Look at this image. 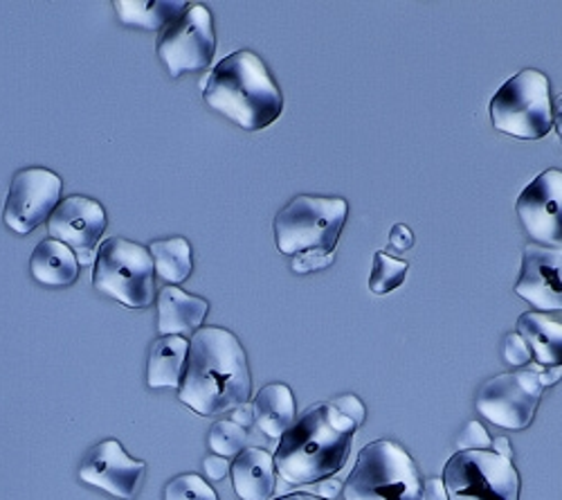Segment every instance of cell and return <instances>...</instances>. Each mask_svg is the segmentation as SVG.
<instances>
[{"mask_svg": "<svg viewBox=\"0 0 562 500\" xmlns=\"http://www.w3.org/2000/svg\"><path fill=\"white\" fill-rule=\"evenodd\" d=\"M542 399L538 377L525 368L488 379L475 399L477 411L495 426L508 431H525L531 426Z\"/></svg>", "mask_w": 562, "mask_h": 500, "instance_id": "cell-10", "label": "cell"}, {"mask_svg": "<svg viewBox=\"0 0 562 500\" xmlns=\"http://www.w3.org/2000/svg\"><path fill=\"white\" fill-rule=\"evenodd\" d=\"M491 435L480 422H468L457 437L459 451H491Z\"/></svg>", "mask_w": 562, "mask_h": 500, "instance_id": "cell-27", "label": "cell"}, {"mask_svg": "<svg viewBox=\"0 0 562 500\" xmlns=\"http://www.w3.org/2000/svg\"><path fill=\"white\" fill-rule=\"evenodd\" d=\"M390 244L396 248V251H409L414 246V235L412 231L407 229V225L398 223L392 229V235H390Z\"/></svg>", "mask_w": 562, "mask_h": 500, "instance_id": "cell-33", "label": "cell"}, {"mask_svg": "<svg viewBox=\"0 0 562 500\" xmlns=\"http://www.w3.org/2000/svg\"><path fill=\"white\" fill-rule=\"evenodd\" d=\"M207 444H210L214 456H221L225 460L237 458L241 451L248 448V431L229 420H221L210 429Z\"/></svg>", "mask_w": 562, "mask_h": 500, "instance_id": "cell-25", "label": "cell"}, {"mask_svg": "<svg viewBox=\"0 0 562 500\" xmlns=\"http://www.w3.org/2000/svg\"><path fill=\"white\" fill-rule=\"evenodd\" d=\"M205 104L246 131H261L284 111V96L252 51L227 55L203 81Z\"/></svg>", "mask_w": 562, "mask_h": 500, "instance_id": "cell-3", "label": "cell"}, {"mask_svg": "<svg viewBox=\"0 0 562 500\" xmlns=\"http://www.w3.org/2000/svg\"><path fill=\"white\" fill-rule=\"evenodd\" d=\"M61 201L59 174L27 167L14 174L3 210V221L16 235H30L43 221H48Z\"/></svg>", "mask_w": 562, "mask_h": 500, "instance_id": "cell-11", "label": "cell"}, {"mask_svg": "<svg viewBox=\"0 0 562 500\" xmlns=\"http://www.w3.org/2000/svg\"><path fill=\"white\" fill-rule=\"evenodd\" d=\"M336 411H340L345 418H349L356 426H360L367 418V411H364V403L356 397V395H342V397H336L329 401Z\"/></svg>", "mask_w": 562, "mask_h": 500, "instance_id": "cell-30", "label": "cell"}, {"mask_svg": "<svg viewBox=\"0 0 562 500\" xmlns=\"http://www.w3.org/2000/svg\"><path fill=\"white\" fill-rule=\"evenodd\" d=\"M92 285L100 293L128 309L154 304L156 268L149 248L124 237H109L98 248Z\"/></svg>", "mask_w": 562, "mask_h": 500, "instance_id": "cell-7", "label": "cell"}, {"mask_svg": "<svg viewBox=\"0 0 562 500\" xmlns=\"http://www.w3.org/2000/svg\"><path fill=\"white\" fill-rule=\"evenodd\" d=\"M229 422H234V424L241 426V429H248V426H252V422H255L252 405L244 403V405H239V408H234V411H232V418H229Z\"/></svg>", "mask_w": 562, "mask_h": 500, "instance_id": "cell-35", "label": "cell"}, {"mask_svg": "<svg viewBox=\"0 0 562 500\" xmlns=\"http://www.w3.org/2000/svg\"><path fill=\"white\" fill-rule=\"evenodd\" d=\"M407 268H409L407 262L396 259L387 253L373 255V268H371V276H369L371 293L385 296V293H392L394 289H398L405 282Z\"/></svg>", "mask_w": 562, "mask_h": 500, "instance_id": "cell-24", "label": "cell"}, {"mask_svg": "<svg viewBox=\"0 0 562 500\" xmlns=\"http://www.w3.org/2000/svg\"><path fill=\"white\" fill-rule=\"evenodd\" d=\"M493 126L520 141H540L553 126L551 84L544 73L525 68L491 100Z\"/></svg>", "mask_w": 562, "mask_h": 500, "instance_id": "cell-6", "label": "cell"}, {"mask_svg": "<svg viewBox=\"0 0 562 500\" xmlns=\"http://www.w3.org/2000/svg\"><path fill=\"white\" fill-rule=\"evenodd\" d=\"M252 413L257 429L270 437L281 440L293 424H295V397L293 390L284 384H270L261 388L252 401Z\"/></svg>", "mask_w": 562, "mask_h": 500, "instance_id": "cell-18", "label": "cell"}, {"mask_svg": "<svg viewBox=\"0 0 562 500\" xmlns=\"http://www.w3.org/2000/svg\"><path fill=\"white\" fill-rule=\"evenodd\" d=\"M356 424L331 403H315L284 433L272 456L289 485H313L338 474L351 451Z\"/></svg>", "mask_w": 562, "mask_h": 500, "instance_id": "cell-2", "label": "cell"}, {"mask_svg": "<svg viewBox=\"0 0 562 500\" xmlns=\"http://www.w3.org/2000/svg\"><path fill=\"white\" fill-rule=\"evenodd\" d=\"M491 446H493V453H497V456H502L506 460H513V448H510V442L506 437H495Z\"/></svg>", "mask_w": 562, "mask_h": 500, "instance_id": "cell-37", "label": "cell"}, {"mask_svg": "<svg viewBox=\"0 0 562 500\" xmlns=\"http://www.w3.org/2000/svg\"><path fill=\"white\" fill-rule=\"evenodd\" d=\"M252 392L248 356L239 338L223 327H201L190 338L178 399L203 418L232 413Z\"/></svg>", "mask_w": 562, "mask_h": 500, "instance_id": "cell-1", "label": "cell"}, {"mask_svg": "<svg viewBox=\"0 0 562 500\" xmlns=\"http://www.w3.org/2000/svg\"><path fill=\"white\" fill-rule=\"evenodd\" d=\"M165 500H218V496L201 476L182 474L167 485Z\"/></svg>", "mask_w": 562, "mask_h": 500, "instance_id": "cell-26", "label": "cell"}, {"mask_svg": "<svg viewBox=\"0 0 562 500\" xmlns=\"http://www.w3.org/2000/svg\"><path fill=\"white\" fill-rule=\"evenodd\" d=\"M347 216L349 203L345 199L300 195L274 216L277 248L291 257L311 251L336 253Z\"/></svg>", "mask_w": 562, "mask_h": 500, "instance_id": "cell-5", "label": "cell"}, {"mask_svg": "<svg viewBox=\"0 0 562 500\" xmlns=\"http://www.w3.org/2000/svg\"><path fill=\"white\" fill-rule=\"evenodd\" d=\"M158 334L160 336H194L205 315L210 302L199 296H190L180 287H165L158 293Z\"/></svg>", "mask_w": 562, "mask_h": 500, "instance_id": "cell-16", "label": "cell"}, {"mask_svg": "<svg viewBox=\"0 0 562 500\" xmlns=\"http://www.w3.org/2000/svg\"><path fill=\"white\" fill-rule=\"evenodd\" d=\"M553 124H555V131H558V138L562 143V96L558 98V104L553 109Z\"/></svg>", "mask_w": 562, "mask_h": 500, "instance_id": "cell-38", "label": "cell"}, {"mask_svg": "<svg viewBox=\"0 0 562 500\" xmlns=\"http://www.w3.org/2000/svg\"><path fill=\"white\" fill-rule=\"evenodd\" d=\"M515 293L536 311H562V244H529L522 253V268Z\"/></svg>", "mask_w": 562, "mask_h": 500, "instance_id": "cell-15", "label": "cell"}, {"mask_svg": "<svg viewBox=\"0 0 562 500\" xmlns=\"http://www.w3.org/2000/svg\"><path fill=\"white\" fill-rule=\"evenodd\" d=\"M117 16L124 25L145 27V30H165L171 21H176L187 3H171V0H117L115 3Z\"/></svg>", "mask_w": 562, "mask_h": 500, "instance_id": "cell-22", "label": "cell"}, {"mask_svg": "<svg viewBox=\"0 0 562 500\" xmlns=\"http://www.w3.org/2000/svg\"><path fill=\"white\" fill-rule=\"evenodd\" d=\"M342 493L345 500H424V478L401 444L379 440L360 451Z\"/></svg>", "mask_w": 562, "mask_h": 500, "instance_id": "cell-4", "label": "cell"}, {"mask_svg": "<svg viewBox=\"0 0 562 500\" xmlns=\"http://www.w3.org/2000/svg\"><path fill=\"white\" fill-rule=\"evenodd\" d=\"M527 368L538 377L542 388L544 386H553V384H558L562 379V368L560 366H540V363L533 360V363H529Z\"/></svg>", "mask_w": 562, "mask_h": 500, "instance_id": "cell-31", "label": "cell"}, {"mask_svg": "<svg viewBox=\"0 0 562 500\" xmlns=\"http://www.w3.org/2000/svg\"><path fill=\"white\" fill-rule=\"evenodd\" d=\"M30 270H32V278L38 285L64 289V287H70L77 282L79 262L66 244L48 237V240H43L36 246V251L32 253Z\"/></svg>", "mask_w": 562, "mask_h": 500, "instance_id": "cell-19", "label": "cell"}, {"mask_svg": "<svg viewBox=\"0 0 562 500\" xmlns=\"http://www.w3.org/2000/svg\"><path fill=\"white\" fill-rule=\"evenodd\" d=\"M518 334L531 347L536 363L562 368V323L540 311H527L518 321Z\"/></svg>", "mask_w": 562, "mask_h": 500, "instance_id": "cell-21", "label": "cell"}, {"mask_svg": "<svg viewBox=\"0 0 562 500\" xmlns=\"http://www.w3.org/2000/svg\"><path fill=\"white\" fill-rule=\"evenodd\" d=\"M147 465L131 458L117 440H104L79 465V480L115 498L133 500L143 489Z\"/></svg>", "mask_w": 562, "mask_h": 500, "instance_id": "cell-13", "label": "cell"}, {"mask_svg": "<svg viewBox=\"0 0 562 500\" xmlns=\"http://www.w3.org/2000/svg\"><path fill=\"white\" fill-rule=\"evenodd\" d=\"M156 276L171 287L184 282L192 276V246L184 237L158 240L149 246Z\"/></svg>", "mask_w": 562, "mask_h": 500, "instance_id": "cell-23", "label": "cell"}, {"mask_svg": "<svg viewBox=\"0 0 562 500\" xmlns=\"http://www.w3.org/2000/svg\"><path fill=\"white\" fill-rule=\"evenodd\" d=\"M203 469H205L210 480L218 482V480H223L229 474V463L225 458H221V456H210V458H205Z\"/></svg>", "mask_w": 562, "mask_h": 500, "instance_id": "cell-32", "label": "cell"}, {"mask_svg": "<svg viewBox=\"0 0 562 500\" xmlns=\"http://www.w3.org/2000/svg\"><path fill=\"white\" fill-rule=\"evenodd\" d=\"M274 500H324V498H315V496H306V493H291V496H281Z\"/></svg>", "mask_w": 562, "mask_h": 500, "instance_id": "cell-39", "label": "cell"}, {"mask_svg": "<svg viewBox=\"0 0 562 500\" xmlns=\"http://www.w3.org/2000/svg\"><path fill=\"white\" fill-rule=\"evenodd\" d=\"M424 500H448V491L441 478L424 480Z\"/></svg>", "mask_w": 562, "mask_h": 500, "instance_id": "cell-34", "label": "cell"}, {"mask_svg": "<svg viewBox=\"0 0 562 500\" xmlns=\"http://www.w3.org/2000/svg\"><path fill=\"white\" fill-rule=\"evenodd\" d=\"M190 354V341L182 336H160L149 354V388H180Z\"/></svg>", "mask_w": 562, "mask_h": 500, "instance_id": "cell-20", "label": "cell"}, {"mask_svg": "<svg viewBox=\"0 0 562 500\" xmlns=\"http://www.w3.org/2000/svg\"><path fill=\"white\" fill-rule=\"evenodd\" d=\"M527 235L540 246L562 244V171L547 169L536 176L515 203Z\"/></svg>", "mask_w": 562, "mask_h": 500, "instance_id": "cell-14", "label": "cell"}, {"mask_svg": "<svg viewBox=\"0 0 562 500\" xmlns=\"http://www.w3.org/2000/svg\"><path fill=\"white\" fill-rule=\"evenodd\" d=\"M274 471L268 451L248 446L229 465L234 493L241 500H270L274 491Z\"/></svg>", "mask_w": 562, "mask_h": 500, "instance_id": "cell-17", "label": "cell"}, {"mask_svg": "<svg viewBox=\"0 0 562 500\" xmlns=\"http://www.w3.org/2000/svg\"><path fill=\"white\" fill-rule=\"evenodd\" d=\"M336 259V253H322V251H311L293 257V270L295 273H315L322 268H329Z\"/></svg>", "mask_w": 562, "mask_h": 500, "instance_id": "cell-29", "label": "cell"}, {"mask_svg": "<svg viewBox=\"0 0 562 500\" xmlns=\"http://www.w3.org/2000/svg\"><path fill=\"white\" fill-rule=\"evenodd\" d=\"M448 500H520V476L493 451H459L446 463Z\"/></svg>", "mask_w": 562, "mask_h": 500, "instance_id": "cell-8", "label": "cell"}, {"mask_svg": "<svg viewBox=\"0 0 562 500\" xmlns=\"http://www.w3.org/2000/svg\"><path fill=\"white\" fill-rule=\"evenodd\" d=\"M340 491H342V482L340 480H322L319 482V496L324 500H334Z\"/></svg>", "mask_w": 562, "mask_h": 500, "instance_id": "cell-36", "label": "cell"}, {"mask_svg": "<svg viewBox=\"0 0 562 500\" xmlns=\"http://www.w3.org/2000/svg\"><path fill=\"white\" fill-rule=\"evenodd\" d=\"M531 358H533L531 347L527 345V341H525L518 332L508 334V336L504 338V360L508 363V366H513V368H525V366H529Z\"/></svg>", "mask_w": 562, "mask_h": 500, "instance_id": "cell-28", "label": "cell"}, {"mask_svg": "<svg viewBox=\"0 0 562 500\" xmlns=\"http://www.w3.org/2000/svg\"><path fill=\"white\" fill-rule=\"evenodd\" d=\"M216 53V32L212 12L205 5H192L171 21L158 38V57L173 79L203 70Z\"/></svg>", "mask_w": 562, "mask_h": 500, "instance_id": "cell-9", "label": "cell"}, {"mask_svg": "<svg viewBox=\"0 0 562 500\" xmlns=\"http://www.w3.org/2000/svg\"><path fill=\"white\" fill-rule=\"evenodd\" d=\"M50 240L66 244L79 264H90L106 231L104 205L81 195L59 201L48 219Z\"/></svg>", "mask_w": 562, "mask_h": 500, "instance_id": "cell-12", "label": "cell"}]
</instances>
